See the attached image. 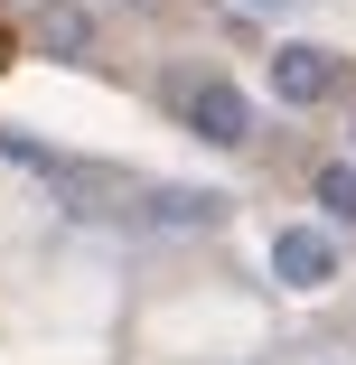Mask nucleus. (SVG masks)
<instances>
[{
    "label": "nucleus",
    "instance_id": "obj_1",
    "mask_svg": "<svg viewBox=\"0 0 356 365\" xmlns=\"http://www.w3.org/2000/svg\"><path fill=\"white\" fill-rule=\"evenodd\" d=\"M178 113H188V131H206V140H225V150H235V140L253 131V103L225 85V76H206V85H188L178 94Z\"/></svg>",
    "mask_w": 356,
    "mask_h": 365
},
{
    "label": "nucleus",
    "instance_id": "obj_7",
    "mask_svg": "<svg viewBox=\"0 0 356 365\" xmlns=\"http://www.w3.org/2000/svg\"><path fill=\"white\" fill-rule=\"evenodd\" d=\"M151 10H169V0H151Z\"/></svg>",
    "mask_w": 356,
    "mask_h": 365
},
{
    "label": "nucleus",
    "instance_id": "obj_5",
    "mask_svg": "<svg viewBox=\"0 0 356 365\" xmlns=\"http://www.w3.org/2000/svg\"><path fill=\"white\" fill-rule=\"evenodd\" d=\"M319 206L337 215V225H356V160H328L319 169Z\"/></svg>",
    "mask_w": 356,
    "mask_h": 365
},
{
    "label": "nucleus",
    "instance_id": "obj_6",
    "mask_svg": "<svg viewBox=\"0 0 356 365\" xmlns=\"http://www.w3.org/2000/svg\"><path fill=\"white\" fill-rule=\"evenodd\" d=\"M263 10H291V0H263Z\"/></svg>",
    "mask_w": 356,
    "mask_h": 365
},
{
    "label": "nucleus",
    "instance_id": "obj_3",
    "mask_svg": "<svg viewBox=\"0 0 356 365\" xmlns=\"http://www.w3.org/2000/svg\"><path fill=\"white\" fill-rule=\"evenodd\" d=\"M272 272L291 281V290H328V281H337V244L310 235V225H281V235H272Z\"/></svg>",
    "mask_w": 356,
    "mask_h": 365
},
{
    "label": "nucleus",
    "instance_id": "obj_4",
    "mask_svg": "<svg viewBox=\"0 0 356 365\" xmlns=\"http://www.w3.org/2000/svg\"><path fill=\"white\" fill-rule=\"evenodd\" d=\"M337 76H347V66H337L328 47H281V56H272L281 103H328V94H337Z\"/></svg>",
    "mask_w": 356,
    "mask_h": 365
},
{
    "label": "nucleus",
    "instance_id": "obj_2",
    "mask_svg": "<svg viewBox=\"0 0 356 365\" xmlns=\"http://www.w3.org/2000/svg\"><path fill=\"white\" fill-rule=\"evenodd\" d=\"M131 215H151L160 235H206V225H225V197L216 187H141Z\"/></svg>",
    "mask_w": 356,
    "mask_h": 365
}]
</instances>
